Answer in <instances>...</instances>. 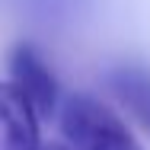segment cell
I'll use <instances>...</instances> for the list:
<instances>
[{"instance_id":"1","label":"cell","mask_w":150,"mask_h":150,"mask_svg":"<svg viewBox=\"0 0 150 150\" xmlns=\"http://www.w3.org/2000/svg\"><path fill=\"white\" fill-rule=\"evenodd\" d=\"M61 131L70 150H141L128 125L93 96H70L64 102Z\"/></svg>"},{"instance_id":"2","label":"cell","mask_w":150,"mask_h":150,"mask_svg":"<svg viewBox=\"0 0 150 150\" xmlns=\"http://www.w3.org/2000/svg\"><path fill=\"white\" fill-rule=\"evenodd\" d=\"M10 74H13V83L23 90V96L32 102L35 115L48 118L54 112V105H58V83H54V74L48 70V64L42 61V54L32 45L13 48Z\"/></svg>"},{"instance_id":"3","label":"cell","mask_w":150,"mask_h":150,"mask_svg":"<svg viewBox=\"0 0 150 150\" xmlns=\"http://www.w3.org/2000/svg\"><path fill=\"white\" fill-rule=\"evenodd\" d=\"M0 150H42L38 115L13 80L0 83Z\"/></svg>"},{"instance_id":"4","label":"cell","mask_w":150,"mask_h":150,"mask_svg":"<svg viewBox=\"0 0 150 150\" xmlns=\"http://www.w3.org/2000/svg\"><path fill=\"white\" fill-rule=\"evenodd\" d=\"M115 86H118L121 99L144 118V125H150V77L134 74V70H125V74L115 77Z\"/></svg>"},{"instance_id":"5","label":"cell","mask_w":150,"mask_h":150,"mask_svg":"<svg viewBox=\"0 0 150 150\" xmlns=\"http://www.w3.org/2000/svg\"><path fill=\"white\" fill-rule=\"evenodd\" d=\"M42 150H70V147H61V144H51V147H42Z\"/></svg>"}]
</instances>
